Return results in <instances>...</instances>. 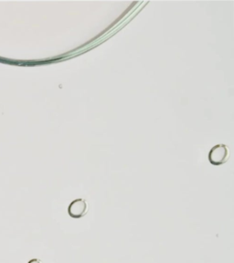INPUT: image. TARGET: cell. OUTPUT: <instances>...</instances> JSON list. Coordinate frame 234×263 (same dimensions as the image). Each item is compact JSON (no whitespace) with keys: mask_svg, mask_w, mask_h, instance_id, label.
Listing matches in <instances>:
<instances>
[{"mask_svg":"<svg viewBox=\"0 0 234 263\" xmlns=\"http://www.w3.org/2000/svg\"><path fill=\"white\" fill-rule=\"evenodd\" d=\"M29 263H42V262L41 261H39V260H36V259H34V260H31L30 262Z\"/></svg>","mask_w":234,"mask_h":263,"instance_id":"obj_3","label":"cell"},{"mask_svg":"<svg viewBox=\"0 0 234 263\" xmlns=\"http://www.w3.org/2000/svg\"><path fill=\"white\" fill-rule=\"evenodd\" d=\"M229 156V149L225 145H218L209 151V159L210 164L220 165L224 164Z\"/></svg>","mask_w":234,"mask_h":263,"instance_id":"obj_1","label":"cell"},{"mask_svg":"<svg viewBox=\"0 0 234 263\" xmlns=\"http://www.w3.org/2000/svg\"><path fill=\"white\" fill-rule=\"evenodd\" d=\"M87 208H88V206H87L85 200L79 198V199L74 200L73 202H72L71 205H69L68 212L72 218L80 219L86 214Z\"/></svg>","mask_w":234,"mask_h":263,"instance_id":"obj_2","label":"cell"}]
</instances>
